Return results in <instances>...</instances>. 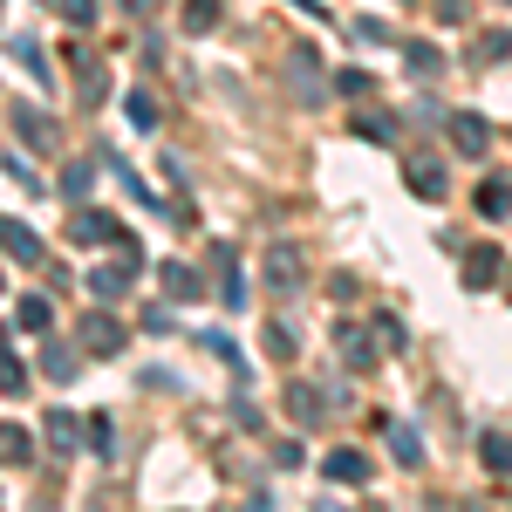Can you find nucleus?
Segmentation results:
<instances>
[{
    "instance_id": "20",
    "label": "nucleus",
    "mask_w": 512,
    "mask_h": 512,
    "mask_svg": "<svg viewBox=\"0 0 512 512\" xmlns=\"http://www.w3.org/2000/svg\"><path fill=\"white\" fill-rule=\"evenodd\" d=\"M48 308H55V301H48V294H21V308H14V321H21V328H28V335H48Z\"/></svg>"
},
{
    "instance_id": "19",
    "label": "nucleus",
    "mask_w": 512,
    "mask_h": 512,
    "mask_svg": "<svg viewBox=\"0 0 512 512\" xmlns=\"http://www.w3.org/2000/svg\"><path fill=\"white\" fill-rule=\"evenodd\" d=\"M28 458H35V437L21 424H0V465H28Z\"/></svg>"
},
{
    "instance_id": "17",
    "label": "nucleus",
    "mask_w": 512,
    "mask_h": 512,
    "mask_svg": "<svg viewBox=\"0 0 512 512\" xmlns=\"http://www.w3.org/2000/svg\"><path fill=\"white\" fill-rule=\"evenodd\" d=\"M472 205L485 212V219H506V212H512V185H506V178H485V185L472 192Z\"/></svg>"
},
{
    "instance_id": "1",
    "label": "nucleus",
    "mask_w": 512,
    "mask_h": 512,
    "mask_svg": "<svg viewBox=\"0 0 512 512\" xmlns=\"http://www.w3.org/2000/svg\"><path fill=\"white\" fill-rule=\"evenodd\" d=\"M123 342H130V335H123V321H117V315H103V308H89V315H82L76 349L89 355V362H110V355H123Z\"/></svg>"
},
{
    "instance_id": "35",
    "label": "nucleus",
    "mask_w": 512,
    "mask_h": 512,
    "mask_svg": "<svg viewBox=\"0 0 512 512\" xmlns=\"http://www.w3.org/2000/svg\"><path fill=\"white\" fill-rule=\"evenodd\" d=\"M376 342H390V349H396V342H403V321H390V315H376Z\"/></svg>"
},
{
    "instance_id": "29",
    "label": "nucleus",
    "mask_w": 512,
    "mask_h": 512,
    "mask_svg": "<svg viewBox=\"0 0 512 512\" xmlns=\"http://www.w3.org/2000/svg\"><path fill=\"white\" fill-rule=\"evenodd\" d=\"M369 89H376V82L362 76V69H342V76H335V96H349V103H355V96H369Z\"/></svg>"
},
{
    "instance_id": "13",
    "label": "nucleus",
    "mask_w": 512,
    "mask_h": 512,
    "mask_svg": "<svg viewBox=\"0 0 512 512\" xmlns=\"http://www.w3.org/2000/svg\"><path fill=\"white\" fill-rule=\"evenodd\" d=\"M69 233H76L82 246H103V239L117 246V239H123V226L110 219V212H76V219H69Z\"/></svg>"
},
{
    "instance_id": "32",
    "label": "nucleus",
    "mask_w": 512,
    "mask_h": 512,
    "mask_svg": "<svg viewBox=\"0 0 512 512\" xmlns=\"http://www.w3.org/2000/svg\"><path fill=\"white\" fill-rule=\"evenodd\" d=\"M267 355H294V335H287L280 321H267Z\"/></svg>"
},
{
    "instance_id": "37",
    "label": "nucleus",
    "mask_w": 512,
    "mask_h": 512,
    "mask_svg": "<svg viewBox=\"0 0 512 512\" xmlns=\"http://www.w3.org/2000/svg\"><path fill=\"white\" fill-rule=\"evenodd\" d=\"M0 349H7V328H0Z\"/></svg>"
},
{
    "instance_id": "25",
    "label": "nucleus",
    "mask_w": 512,
    "mask_h": 512,
    "mask_svg": "<svg viewBox=\"0 0 512 512\" xmlns=\"http://www.w3.org/2000/svg\"><path fill=\"white\" fill-rule=\"evenodd\" d=\"M219 280H226V308H239V260H233V246H219Z\"/></svg>"
},
{
    "instance_id": "38",
    "label": "nucleus",
    "mask_w": 512,
    "mask_h": 512,
    "mask_svg": "<svg viewBox=\"0 0 512 512\" xmlns=\"http://www.w3.org/2000/svg\"><path fill=\"white\" fill-rule=\"evenodd\" d=\"M301 7H315V0H301Z\"/></svg>"
},
{
    "instance_id": "28",
    "label": "nucleus",
    "mask_w": 512,
    "mask_h": 512,
    "mask_svg": "<svg viewBox=\"0 0 512 512\" xmlns=\"http://www.w3.org/2000/svg\"><path fill=\"white\" fill-rule=\"evenodd\" d=\"M55 14H62L69 28H89V21H96V0H55Z\"/></svg>"
},
{
    "instance_id": "22",
    "label": "nucleus",
    "mask_w": 512,
    "mask_h": 512,
    "mask_svg": "<svg viewBox=\"0 0 512 512\" xmlns=\"http://www.w3.org/2000/svg\"><path fill=\"white\" fill-rule=\"evenodd\" d=\"M89 185H96V164H89V158L62 164V198H89Z\"/></svg>"
},
{
    "instance_id": "9",
    "label": "nucleus",
    "mask_w": 512,
    "mask_h": 512,
    "mask_svg": "<svg viewBox=\"0 0 512 512\" xmlns=\"http://www.w3.org/2000/svg\"><path fill=\"white\" fill-rule=\"evenodd\" d=\"M0 246H7V260H21V267H41L48 253H41V239L21 226V219H0Z\"/></svg>"
},
{
    "instance_id": "31",
    "label": "nucleus",
    "mask_w": 512,
    "mask_h": 512,
    "mask_svg": "<svg viewBox=\"0 0 512 512\" xmlns=\"http://www.w3.org/2000/svg\"><path fill=\"white\" fill-rule=\"evenodd\" d=\"M14 55H21V62H28V69H35V76H48V62H41V48L28 35H14Z\"/></svg>"
},
{
    "instance_id": "5",
    "label": "nucleus",
    "mask_w": 512,
    "mask_h": 512,
    "mask_svg": "<svg viewBox=\"0 0 512 512\" xmlns=\"http://www.w3.org/2000/svg\"><path fill=\"white\" fill-rule=\"evenodd\" d=\"M280 403H287V417H294L301 431H315V424H328V417H321V410H328V396H321L315 383H287V396H280Z\"/></svg>"
},
{
    "instance_id": "24",
    "label": "nucleus",
    "mask_w": 512,
    "mask_h": 512,
    "mask_svg": "<svg viewBox=\"0 0 512 512\" xmlns=\"http://www.w3.org/2000/svg\"><path fill=\"white\" fill-rule=\"evenodd\" d=\"M403 62H410V76H437V69H444V55H437L431 41H410V55H403Z\"/></svg>"
},
{
    "instance_id": "27",
    "label": "nucleus",
    "mask_w": 512,
    "mask_h": 512,
    "mask_svg": "<svg viewBox=\"0 0 512 512\" xmlns=\"http://www.w3.org/2000/svg\"><path fill=\"white\" fill-rule=\"evenodd\" d=\"M294 82H301V96H308V103L321 96V82H315V55H308V48H294Z\"/></svg>"
},
{
    "instance_id": "33",
    "label": "nucleus",
    "mask_w": 512,
    "mask_h": 512,
    "mask_svg": "<svg viewBox=\"0 0 512 512\" xmlns=\"http://www.w3.org/2000/svg\"><path fill=\"white\" fill-rule=\"evenodd\" d=\"M274 465H280V472H294V465H301V444H294V437H280V444H274Z\"/></svg>"
},
{
    "instance_id": "26",
    "label": "nucleus",
    "mask_w": 512,
    "mask_h": 512,
    "mask_svg": "<svg viewBox=\"0 0 512 512\" xmlns=\"http://www.w3.org/2000/svg\"><path fill=\"white\" fill-rule=\"evenodd\" d=\"M21 390H28V369H21L14 355L0 349V396H21Z\"/></svg>"
},
{
    "instance_id": "2",
    "label": "nucleus",
    "mask_w": 512,
    "mask_h": 512,
    "mask_svg": "<svg viewBox=\"0 0 512 512\" xmlns=\"http://www.w3.org/2000/svg\"><path fill=\"white\" fill-rule=\"evenodd\" d=\"M7 123H14V137H21L28 151H41V158H55V151H62L55 117H48V110H35V103H14V110H7Z\"/></svg>"
},
{
    "instance_id": "10",
    "label": "nucleus",
    "mask_w": 512,
    "mask_h": 512,
    "mask_svg": "<svg viewBox=\"0 0 512 512\" xmlns=\"http://www.w3.org/2000/svg\"><path fill=\"white\" fill-rule=\"evenodd\" d=\"M383 437H390V458L403 465V472L424 465V437H417V424H383Z\"/></svg>"
},
{
    "instance_id": "3",
    "label": "nucleus",
    "mask_w": 512,
    "mask_h": 512,
    "mask_svg": "<svg viewBox=\"0 0 512 512\" xmlns=\"http://www.w3.org/2000/svg\"><path fill=\"white\" fill-rule=\"evenodd\" d=\"M301 280H308L301 246H274V253H267V287H274V294H301Z\"/></svg>"
},
{
    "instance_id": "30",
    "label": "nucleus",
    "mask_w": 512,
    "mask_h": 512,
    "mask_svg": "<svg viewBox=\"0 0 512 512\" xmlns=\"http://www.w3.org/2000/svg\"><path fill=\"white\" fill-rule=\"evenodd\" d=\"M123 110H130V123H144V130H151V123H158V103H151V96H130V103H123Z\"/></svg>"
},
{
    "instance_id": "34",
    "label": "nucleus",
    "mask_w": 512,
    "mask_h": 512,
    "mask_svg": "<svg viewBox=\"0 0 512 512\" xmlns=\"http://www.w3.org/2000/svg\"><path fill=\"white\" fill-rule=\"evenodd\" d=\"M355 130H362V137H383V144H390V137H396V123H390V117H362V123H355Z\"/></svg>"
},
{
    "instance_id": "4",
    "label": "nucleus",
    "mask_w": 512,
    "mask_h": 512,
    "mask_svg": "<svg viewBox=\"0 0 512 512\" xmlns=\"http://www.w3.org/2000/svg\"><path fill=\"white\" fill-rule=\"evenodd\" d=\"M130 280H137V260H103V267H96V274H89V294H96V301H123V294H130Z\"/></svg>"
},
{
    "instance_id": "16",
    "label": "nucleus",
    "mask_w": 512,
    "mask_h": 512,
    "mask_svg": "<svg viewBox=\"0 0 512 512\" xmlns=\"http://www.w3.org/2000/svg\"><path fill=\"white\" fill-rule=\"evenodd\" d=\"M158 287L171 294V301H198L205 287H198V274L185 267V260H164V274H158Z\"/></svg>"
},
{
    "instance_id": "7",
    "label": "nucleus",
    "mask_w": 512,
    "mask_h": 512,
    "mask_svg": "<svg viewBox=\"0 0 512 512\" xmlns=\"http://www.w3.org/2000/svg\"><path fill=\"white\" fill-rule=\"evenodd\" d=\"M451 144H458L465 158H485V151H492V123L472 117V110H458V117H451Z\"/></svg>"
},
{
    "instance_id": "21",
    "label": "nucleus",
    "mask_w": 512,
    "mask_h": 512,
    "mask_svg": "<svg viewBox=\"0 0 512 512\" xmlns=\"http://www.w3.org/2000/svg\"><path fill=\"white\" fill-rule=\"evenodd\" d=\"M82 444H89L96 458H117V424H110V417H82Z\"/></svg>"
},
{
    "instance_id": "14",
    "label": "nucleus",
    "mask_w": 512,
    "mask_h": 512,
    "mask_svg": "<svg viewBox=\"0 0 512 512\" xmlns=\"http://www.w3.org/2000/svg\"><path fill=\"white\" fill-rule=\"evenodd\" d=\"M403 178H410V192H417V198H444V164H437V158H410V164H403Z\"/></svg>"
},
{
    "instance_id": "15",
    "label": "nucleus",
    "mask_w": 512,
    "mask_h": 512,
    "mask_svg": "<svg viewBox=\"0 0 512 512\" xmlns=\"http://www.w3.org/2000/svg\"><path fill=\"white\" fill-rule=\"evenodd\" d=\"M321 472L335 478V485H362V478H369V458L342 444V451H328V465H321Z\"/></svg>"
},
{
    "instance_id": "12",
    "label": "nucleus",
    "mask_w": 512,
    "mask_h": 512,
    "mask_svg": "<svg viewBox=\"0 0 512 512\" xmlns=\"http://www.w3.org/2000/svg\"><path fill=\"white\" fill-rule=\"evenodd\" d=\"M492 280H506L499 246H472V253H465V287H492Z\"/></svg>"
},
{
    "instance_id": "6",
    "label": "nucleus",
    "mask_w": 512,
    "mask_h": 512,
    "mask_svg": "<svg viewBox=\"0 0 512 512\" xmlns=\"http://www.w3.org/2000/svg\"><path fill=\"white\" fill-rule=\"evenodd\" d=\"M41 376H48V383H76L82 376V349H69V342L48 335V342H41Z\"/></svg>"
},
{
    "instance_id": "18",
    "label": "nucleus",
    "mask_w": 512,
    "mask_h": 512,
    "mask_svg": "<svg viewBox=\"0 0 512 512\" xmlns=\"http://www.w3.org/2000/svg\"><path fill=\"white\" fill-rule=\"evenodd\" d=\"M478 458H485V472L506 478L512 472V437L506 431H485V437H478Z\"/></svg>"
},
{
    "instance_id": "11",
    "label": "nucleus",
    "mask_w": 512,
    "mask_h": 512,
    "mask_svg": "<svg viewBox=\"0 0 512 512\" xmlns=\"http://www.w3.org/2000/svg\"><path fill=\"white\" fill-rule=\"evenodd\" d=\"M41 437H48V451H76L82 444V410H48Z\"/></svg>"
},
{
    "instance_id": "23",
    "label": "nucleus",
    "mask_w": 512,
    "mask_h": 512,
    "mask_svg": "<svg viewBox=\"0 0 512 512\" xmlns=\"http://www.w3.org/2000/svg\"><path fill=\"white\" fill-rule=\"evenodd\" d=\"M219 28V0H185V35H212Z\"/></svg>"
},
{
    "instance_id": "8",
    "label": "nucleus",
    "mask_w": 512,
    "mask_h": 512,
    "mask_svg": "<svg viewBox=\"0 0 512 512\" xmlns=\"http://www.w3.org/2000/svg\"><path fill=\"white\" fill-rule=\"evenodd\" d=\"M335 342H342V355H349L355 376H369V369H376V349H383V342H369L355 321H335Z\"/></svg>"
},
{
    "instance_id": "39",
    "label": "nucleus",
    "mask_w": 512,
    "mask_h": 512,
    "mask_svg": "<svg viewBox=\"0 0 512 512\" xmlns=\"http://www.w3.org/2000/svg\"><path fill=\"white\" fill-rule=\"evenodd\" d=\"M506 287H512V280H506Z\"/></svg>"
},
{
    "instance_id": "36",
    "label": "nucleus",
    "mask_w": 512,
    "mask_h": 512,
    "mask_svg": "<svg viewBox=\"0 0 512 512\" xmlns=\"http://www.w3.org/2000/svg\"><path fill=\"white\" fill-rule=\"evenodd\" d=\"M117 7H130V14H151V7H158V0H117Z\"/></svg>"
}]
</instances>
